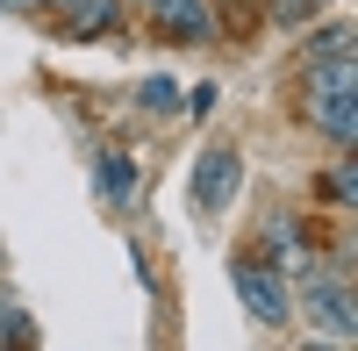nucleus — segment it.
Segmentation results:
<instances>
[{"label":"nucleus","mask_w":358,"mask_h":351,"mask_svg":"<svg viewBox=\"0 0 358 351\" xmlns=\"http://www.w3.org/2000/svg\"><path fill=\"white\" fill-rule=\"evenodd\" d=\"M358 94H351V50L344 57H308V122L337 143V151H351L358 136Z\"/></svg>","instance_id":"f257e3e1"},{"label":"nucleus","mask_w":358,"mask_h":351,"mask_svg":"<svg viewBox=\"0 0 358 351\" xmlns=\"http://www.w3.org/2000/svg\"><path fill=\"white\" fill-rule=\"evenodd\" d=\"M229 287H236V301H244V315L258 330H287L294 323V301H287V287L280 273L265 266L258 251H236V266H229Z\"/></svg>","instance_id":"f03ea898"},{"label":"nucleus","mask_w":358,"mask_h":351,"mask_svg":"<svg viewBox=\"0 0 358 351\" xmlns=\"http://www.w3.org/2000/svg\"><path fill=\"white\" fill-rule=\"evenodd\" d=\"M236 187H244V158H236V143H208V151L194 158V172H187V201H194V215L215 222L229 201H236Z\"/></svg>","instance_id":"7ed1b4c3"},{"label":"nucleus","mask_w":358,"mask_h":351,"mask_svg":"<svg viewBox=\"0 0 358 351\" xmlns=\"http://www.w3.org/2000/svg\"><path fill=\"white\" fill-rule=\"evenodd\" d=\"M301 308H308V323L330 337V344H351L358 337V308H351V287H344V273H308V287H301Z\"/></svg>","instance_id":"20e7f679"},{"label":"nucleus","mask_w":358,"mask_h":351,"mask_svg":"<svg viewBox=\"0 0 358 351\" xmlns=\"http://www.w3.org/2000/svg\"><path fill=\"white\" fill-rule=\"evenodd\" d=\"M151 22H158L165 43H208V36H215L208 0H151Z\"/></svg>","instance_id":"39448f33"},{"label":"nucleus","mask_w":358,"mask_h":351,"mask_svg":"<svg viewBox=\"0 0 358 351\" xmlns=\"http://www.w3.org/2000/svg\"><path fill=\"white\" fill-rule=\"evenodd\" d=\"M72 43H94V36H115V22H122V0H65L57 8Z\"/></svg>","instance_id":"423d86ee"},{"label":"nucleus","mask_w":358,"mask_h":351,"mask_svg":"<svg viewBox=\"0 0 358 351\" xmlns=\"http://www.w3.org/2000/svg\"><path fill=\"white\" fill-rule=\"evenodd\" d=\"M101 194H108V208H129L136 201V165H129V151H101Z\"/></svg>","instance_id":"0eeeda50"},{"label":"nucleus","mask_w":358,"mask_h":351,"mask_svg":"<svg viewBox=\"0 0 358 351\" xmlns=\"http://www.w3.org/2000/svg\"><path fill=\"white\" fill-rule=\"evenodd\" d=\"M136 101L151 108V115H172V108H179V86H172V79H143V86H136Z\"/></svg>","instance_id":"6e6552de"},{"label":"nucleus","mask_w":358,"mask_h":351,"mask_svg":"<svg viewBox=\"0 0 358 351\" xmlns=\"http://www.w3.org/2000/svg\"><path fill=\"white\" fill-rule=\"evenodd\" d=\"M322 194H330L337 208H351V201H358V172H351V158H344L337 172H322Z\"/></svg>","instance_id":"1a4fd4ad"},{"label":"nucleus","mask_w":358,"mask_h":351,"mask_svg":"<svg viewBox=\"0 0 358 351\" xmlns=\"http://www.w3.org/2000/svg\"><path fill=\"white\" fill-rule=\"evenodd\" d=\"M344 50H351V29H344V22H322V29H315V50H308V57H344Z\"/></svg>","instance_id":"9d476101"},{"label":"nucleus","mask_w":358,"mask_h":351,"mask_svg":"<svg viewBox=\"0 0 358 351\" xmlns=\"http://www.w3.org/2000/svg\"><path fill=\"white\" fill-rule=\"evenodd\" d=\"M43 0H0V15H36Z\"/></svg>","instance_id":"9b49d317"},{"label":"nucleus","mask_w":358,"mask_h":351,"mask_svg":"<svg viewBox=\"0 0 358 351\" xmlns=\"http://www.w3.org/2000/svg\"><path fill=\"white\" fill-rule=\"evenodd\" d=\"M43 8H65V0H43Z\"/></svg>","instance_id":"f8f14e48"}]
</instances>
